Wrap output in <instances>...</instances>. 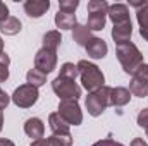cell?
Returning <instances> with one entry per match:
<instances>
[{
  "instance_id": "cell-33",
  "label": "cell",
  "mask_w": 148,
  "mask_h": 146,
  "mask_svg": "<svg viewBox=\"0 0 148 146\" xmlns=\"http://www.w3.org/2000/svg\"><path fill=\"white\" fill-rule=\"evenodd\" d=\"M131 146H148V145H147V141H143L141 138H134L131 141Z\"/></svg>"
},
{
  "instance_id": "cell-29",
  "label": "cell",
  "mask_w": 148,
  "mask_h": 146,
  "mask_svg": "<svg viewBox=\"0 0 148 146\" xmlns=\"http://www.w3.org/2000/svg\"><path fill=\"white\" fill-rule=\"evenodd\" d=\"M9 103H10V96H9V95L0 88V110H5Z\"/></svg>"
},
{
  "instance_id": "cell-24",
  "label": "cell",
  "mask_w": 148,
  "mask_h": 146,
  "mask_svg": "<svg viewBox=\"0 0 148 146\" xmlns=\"http://www.w3.org/2000/svg\"><path fill=\"white\" fill-rule=\"evenodd\" d=\"M9 64H10V57L2 52L0 53V83L9 79Z\"/></svg>"
},
{
  "instance_id": "cell-28",
  "label": "cell",
  "mask_w": 148,
  "mask_h": 146,
  "mask_svg": "<svg viewBox=\"0 0 148 146\" xmlns=\"http://www.w3.org/2000/svg\"><path fill=\"white\" fill-rule=\"evenodd\" d=\"M138 126L143 129H148V108H143L138 113Z\"/></svg>"
},
{
  "instance_id": "cell-15",
  "label": "cell",
  "mask_w": 148,
  "mask_h": 146,
  "mask_svg": "<svg viewBox=\"0 0 148 146\" xmlns=\"http://www.w3.org/2000/svg\"><path fill=\"white\" fill-rule=\"evenodd\" d=\"M133 35V26H131V21L129 23H124V24H115L112 28V40L117 43V45H122V43H127L129 38Z\"/></svg>"
},
{
  "instance_id": "cell-4",
  "label": "cell",
  "mask_w": 148,
  "mask_h": 146,
  "mask_svg": "<svg viewBox=\"0 0 148 146\" xmlns=\"http://www.w3.org/2000/svg\"><path fill=\"white\" fill-rule=\"evenodd\" d=\"M110 89L112 88H109V86H102L100 89L88 93L84 105H86V110L91 117L102 115L107 107H110Z\"/></svg>"
},
{
  "instance_id": "cell-2",
  "label": "cell",
  "mask_w": 148,
  "mask_h": 146,
  "mask_svg": "<svg viewBox=\"0 0 148 146\" xmlns=\"http://www.w3.org/2000/svg\"><path fill=\"white\" fill-rule=\"evenodd\" d=\"M115 53H117V59H119V62H121V65H122V69H124L126 74H131L133 76L141 64H145L143 62V53L131 41L122 43V45H117Z\"/></svg>"
},
{
  "instance_id": "cell-26",
  "label": "cell",
  "mask_w": 148,
  "mask_h": 146,
  "mask_svg": "<svg viewBox=\"0 0 148 146\" xmlns=\"http://www.w3.org/2000/svg\"><path fill=\"white\" fill-rule=\"evenodd\" d=\"M48 143L50 146H73V138L71 136H50Z\"/></svg>"
},
{
  "instance_id": "cell-9",
  "label": "cell",
  "mask_w": 148,
  "mask_h": 146,
  "mask_svg": "<svg viewBox=\"0 0 148 146\" xmlns=\"http://www.w3.org/2000/svg\"><path fill=\"white\" fill-rule=\"evenodd\" d=\"M129 5H133L138 10L136 19L140 24V35L148 41V2H131Z\"/></svg>"
},
{
  "instance_id": "cell-6",
  "label": "cell",
  "mask_w": 148,
  "mask_h": 146,
  "mask_svg": "<svg viewBox=\"0 0 148 146\" xmlns=\"http://www.w3.org/2000/svg\"><path fill=\"white\" fill-rule=\"evenodd\" d=\"M38 96H40L38 88H35V86H31V84L26 83V84L16 88V91L12 93L10 100H12L14 105L19 107V108H29V107H33L38 102Z\"/></svg>"
},
{
  "instance_id": "cell-35",
  "label": "cell",
  "mask_w": 148,
  "mask_h": 146,
  "mask_svg": "<svg viewBox=\"0 0 148 146\" xmlns=\"http://www.w3.org/2000/svg\"><path fill=\"white\" fill-rule=\"evenodd\" d=\"M2 127H3V112L0 110V131H2Z\"/></svg>"
},
{
  "instance_id": "cell-14",
  "label": "cell",
  "mask_w": 148,
  "mask_h": 146,
  "mask_svg": "<svg viewBox=\"0 0 148 146\" xmlns=\"http://www.w3.org/2000/svg\"><path fill=\"white\" fill-rule=\"evenodd\" d=\"M24 132H26L29 138H33V141H36V139H41V138H43V134H45V126H43V122H41L38 117H31V119H28V120L24 122Z\"/></svg>"
},
{
  "instance_id": "cell-10",
  "label": "cell",
  "mask_w": 148,
  "mask_h": 146,
  "mask_svg": "<svg viewBox=\"0 0 148 146\" xmlns=\"http://www.w3.org/2000/svg\"><path fill=\"white\" fill-rule=\"evenodd\" d=\"M107 17L110 19L115 24H124V23H129V9L126 3H112L109 5V12H107Z\"/></svg>"
},
{
  "instance_id": "cell-31",
  "label": "cell",
  "mask_w": 148,
  "mask_h": 146,
  "mask_svg": "<svg viewBox=\"0 0 148 146\" xmlns=\"http://www.w3.org/2000/svg\"><path fill=\"white\" fill-rule=\"evenodd\" d=\"M7 17H9V7H7L3 2H0V23L5 21Z\"/></svg>"
},
{
  "instance_id": "cell-23",
  "label": "cell",
  "mask_w": 148,
  "mask_h": 146,
  "mask_svg": "<svg viewBox=\"0 0 148 146\" xmlns=\"http://www.w3.org/2000/svg\"><path fill=\"white\" fill-rule=\"evenodd\" d=\"M77 76H79L77 65H74V64H71V62L62 64L60 72H59V77H66V79H73V81H76V77H77Z\"/></svg>"
},
{
  "instance_id": "cell-34",
  "label": "cell",
  "mask_w": 148,
  "mask_h": 146,
  "mask_svg": "<svg viewBox=\"0 0 148 146\" xmlns=\"http://www.w3.org/2000/svg\"><path fill=\"white\" fill-rule=\"evenodd\" d=\"M0 146H16L10 139H5V138H0Z\"/></svg>"
},
{
  "instance_id": "cell-5",
  "label": "cell",
  "mask_w": 148,
  "mask_h": 146,
  "mask_svg": "<svg viewBox=\"0 0 148 146\" xmlns=\"http://www.w3.org/2000/svg\"><path fill=\"white\" fill-rule=\"evenodd\" d=\"M52 89L60 98V102L62 100H79L81 96V88L76 84V81L59 77V76L52 81Z\"/></svg>"
},
{
  "instance_id": "cell-3",
  "label": "cell",
  "mask_w": 148,
  "mask_h": 146,
  "mask_svg": "<svg viewBox=\"0 0 148 146\" xmlns=\"http://www.w3.org/2000/svg\"><path fill=\"white\" fill-rule=\"evenodd\" d=\"M109 3L105 0H91L88 2V21L86 28L90 31H102L107 23Z\"/></svg>"
},
{
  "instance_id": "cell-17",
  "label": "cell",
  "mask_w": 148,
  "mask_h": 146,
  "mask_svg": "<svg viewBox=\"0 0 148 146\" xmlns=\"http://www.w3.org/2000/svg\"><path fill=\"white\" fill-rule=\"evenodd\" d=\"M21 29H23V24H21V21H19L17 17H14V16H9L5 21L0 23V33H3V35H7V36H14V35H17Z\"/></svg>"
},
{
  "instance_id": "cell-27",
  "label": "cell",
  "mask_w": 148,
  "mask_h": 146,
  "mask_svg": "<svg viewBox=\"0 0 148 146\" xmlns=\"http://www.w3.org/2000/svg\"><path fill=\"white\" fill-rule=\"evenodd\" d=\"M133 77H134V79H140V81H147L148 83V64H141V65L136 69V72L133 74Z\"/></svg>"
},
{
  "instance_id": "cell-37",
  "label": "cell",
  "mask_w": 148,
  "mask_h": 146,
  "mask_svg": "<svg viewBox=\"0 0 148 146\" xmlns=\"http://www.w3.org/2000/svg\"><path fill=\"white\" fill-rule=\"evenodd\" d=\"M147 138H148V129H147Z\"/></svg>"
},
{
  "instance_id": "cell-13",
  "label": "cell",
  "mask_w": 148,
  "mask_h": 146,
  "mask_svg": "<svg viewBox=\"0 0 148 146\" xmlns=\"http://www.w3.org/2000/svg\"><path fill=\"white\" fill-rule=\"evenodd\" d=\"M48 9H50L48 0H28V2H24V12L29 17H35V19L41 17Z\"/></svg>"
},
{
  "instance_id": "cell-1",
  "label": "cell",
  "mask_w": 148,
  "mask_h": 146,
  "mask_svg": "<svg viewBox=\"0 0 148 146\" xmlns=\"http://www.w3.org/2000/svg\"><path fill=\"white\" fill-rule=\"evenodd\" d=\"M76 65H77V71H79L83 88L88 93H93V91L100 89L102 86H105V76L100 71L98 65H95L88 60H79Z\"/></svg>"
},
{
  "instance_id": "cell-30",
  "label": "cell",
  "mask_w": 148,
  "mask_h": 146,
  "mask_svg": "<svg viewBox=\"0 0 148 146\" xmlns=\"http://www.w3.org/2000/svg\"><path fill=\"white\" fill-rule=\"evenodd\" d=\"M91 146H124V145H121V143H117L114 139H102V141H97L95 145H91Z\"/></svg>"
},
{
  "instance_id": "cell-20",
  "label": "cell",
  "mask_w": 148,
  "mask_h": 146,
  "mask_svg": "<svg viewBox=\"0 0 148 146\" xmlns=\"http://www.w3.org/2000/svg\"><path fill=\"white\" fill-rule=\"evenodd\" d=\"M129 91H131V95H134L138 98H145V96H148V83L133 77L129 83Z\"/></svg>"
},
{
  "instance_id": "cell-18",
  "label": "cell",
  "mask_w": 148,
  "mask_h": 146,
  "mask_svg": "<svg viewBox=\"0 0 148 146\" xmlns=\"http://www.w3.org/2000/svg\"><path fill=\"white\" fill-rule=\"evenodd\" d=\"M93 38L91 35V31L86 28V26H83V24H76L73 28V40L79 45V46H86L88 45V41Z\"/></svg>"
},
{
  "instance_id": "cell-21",
  "label": "cell",
  "mask_w": 148,
  "mask_h": 146,
  "mask_svg": "<svg viewBox=\"0 0 148 146\" xmlns=\"http://www.w3.org/2000/svg\"><path fill=\"white\" fill-rule=\"evenodd\" d=\"M60 41H62V38H60V33H59V31H55V29H53V31H48V33H45V36H43V48H48V50L57 52Z\"/></svg>"
},
{
  "instance_id": "cell-19",
  "label": "cell",
  "mask_w": 148,
  "mask_h": 146,
  "mask_svg": "<svg viewBox=\"0 0 148 146\" xmlns=\"http://www.w3.org/2000/svg\"><path fill=\"white\" fill-rule=\"evenodd\" d=\"M77 24L76 21V14H66V12H57L55 14V26L60 29H73Z\"/></svg>"
},
{
  "instance_id": "cell-8",
  "label": "cell",
  "mask_w": 148,
  "mask_h": 146,
  "mask_svg": "<svg viewBox=\"0 0 148 146\" xmlns=\"http://www.w3.org/2000/svg\"><path fill=\"white\" fill-rule=\"evenodd\" d=\"M55 65H57V52L41 46L35 55V69L41 71L43 74H50L52 71H55Z\"/></svg>"
},
{
  "instance_id": "cell-16",
  "label": "cell",
  "mask_w": 148,
  "mask_h": 146,
  "mask_svg": "<svg viewBox=\"0 0 148 146\" xmlns=\"http://www.w3.org/2000/svg\"><path fill=\"white\" fill-rule=\"evenodd\" d=\"M131 100V91L127 88L117 86L110 89V107H124Z\"/></svg>"
},
{
  "instance_id": "cell-25",
  "label": "cell",
  "mask_w": 148,
  "mask_h": 146,
  "mask_svg": "<svg viewBox=\"0 0 148 146\" xmlns=\"http://www.w3.org/2000/svg\"><path fill=\"white\" fill-rule=\"evenodd\" d=\"M77 7H79V0H60L59 2V10L66 14H74Z\"/></svg>"
},
{
  "instance_id": "cell-36",
  "label": "cell",
  "mask_w": 148,
  "mask_h": 146,
  "mask_svg": "<svg viewBox=\"0 0 148 146\" xmlns=\"http://www.w3.org/2000/svg\"><path fill=\"white\" fill-rule=\"evenodd\" d=\"M3 52V41H2V38H0V53Z\"/></svg>"
},
{
  "instance_id": "cell-11",
  "label": "cell",
  "mask_w": 148,
  "mask_h": 146,
  "mask_svg": "<svg viewBox=\"0 0 148 146\" xmlns=\"http://www.w3.org/2000/svg\"><path fill=\"white\" fill-rule=\"evenodd\" d=\"M84 48H86V53H88V57H91V59H97V60H98V59H103V57L107 55V52H109V46H107V43H105L102 38H97V36L91 38Z\"/></svg>"
},
{
  "instance_id": "cell-22",
  "label": "cell",
  "mask_w": 148,
  "mask_h": 146,
  "mask_svg": "<svg viewBox=\"0 0 148 146\" xmlns=\"http://www.w3.org/2000/svg\"><path fill=\"white\" fill-rule=\"evenodd\" d=\"M26 81H28V84H31L35 88H40V86H43L47 83V74H43L38 69H29L28 74H26Z\"/></svg>"
},
{
  "instance_id": "cell-12",
  "label": "cell",
  "mask_w": 148,
  "mask_h": 146,
  "mask_svg": "<svg viewBox=\"0 0 148 146\" xmlns=\"http://www.w3.org/2000/svg\"><path fill=\"white\" fill-rule=\"evenodd\" d=\"M48 126H50L53 136H71V131H69L71 126L57 112H53V113L48 115Z\"/></svg>"
},
{
  "instance_id": "cell-32",
  "label": "cell",
  "mask_w": 148,
  "mask_h": 146,
  "mask_svg": "<svg viewBox=\"0 0 148 146\" xmlns=\"http://www.w3.org/2000/svg\"><path fill=\"white\" fill-rule=\"evenodd\" d=\"M31 146H50L48 143V138H41V139H36V141H33Z\"/></svg>"
},
{
  "instance_id": "cell-7",
  "label": "cell",
  "mask_w": 148,
  "mask_h": 146,
  "mask_svg": "<svg viewBox=\"0 0 148 146\" xmlns=\"http://www.w3.org/2000/svg\"><path fill=\"white\" fill-rule=\"evenodd\" d=\"M69 126H79L83 122V112L77 103V100H62L59 103V112H57Z\"/></svg>"
}]
</instances>
